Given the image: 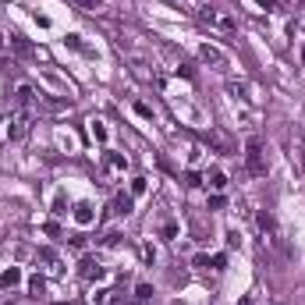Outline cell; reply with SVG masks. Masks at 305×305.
Listing matches in <instances>:
<instances>
[{
    "instance_id": "18",
    "label": "cell",
    "mask_w": 305,
    "mask_h": 305,
    "mask_svg": "<svg viewBox=\"0 0 305 305\" xmlns=\"http://www.w3.org/2000/svg\"><path fill=\"white\" fill-rule=\"evenodd\" d=\"M185 185L188 188H199V174H185Z\"/></svg>"
},
{
    "instance_id": "12",
    "label": "cell",
    "mask_w": 305,
    "mask_h": 305,
    "mask_svg": "<svg viewBox=\"0 0 305 305\" xmlns=\"http://www.w3.org/2000/svg\"><path fill=\"white\" fill-rule=\"evenodd\" d=\"M28 291H32V298H39L43 291H47V284H43V277H32V280H28Z\"/></svg>"
},
{
    "instance_id": "20",
    "label": "cell",
    "mask_w": 305,
    "mask_h": 305,
    "mask_svg": "<svg viewBox=\"0 0 305 305\" xmlns=\"http://www.w3.org/2000/svg\"><path fill=\"white\" fill-rule=\"evenodd\" d=\"M0 47H4V36H0Z\"/></svg>"
},
{
    "instance_id": "7",
    "label": "cell",
    "mask_w": 305,
    "mask_h": 305,
    "mask_svg": "<svg viewBox=\"0 0 305 305\" xmlns=\"http://www.w3.org/2000/svg\"><path fill=\"white\" fill-rule=\"evenodd\" d=\"M75 220H78V224H93V206L78 203V206H75Z\"/></svg>"
},
{
    "instance_id": "15",
    "label": "cell",
    "mask_w": 305,
    "mask_h": 305,
    "mask_svg": "<svg viewBox=\"0 0 305 305\" xmlns=\"http://www.w3.org/2000/svg\"><path fill=\"white\" fill-rule=\"evenodd\" d=\"M146 192V178H135L131 181V195H142Z\"/></svg>"
},
{
    "instance_id": "2",
    "label": "cell",
    "mask_w": 305,
    "mask_h": 305,
    "mask_svg": "<svg viewBox=\"0 0 305 305\" xmlns=\"http://www.w3.org/2000/svg\"><path fill=\"white\" fill-rule=\"evenodd\" d=\"M78 273H82L85 280H103V277H106V270L96 263V259H82V263H78Z\"/></svg>"
},
{
    "instance_id": "14",
    "label": "cell",
    "mask_w": 305,
    "mask_h": 305,
    "mask_svg": "<svg viewBox=\"0 0 305 305\" xmlns=\"http://www.w3.org/2000/svg\"><path fill=\"white\" fill-rule=\"evenodd\" d=\"M11 47H14V50H18V53H28V43H25L22 36H14V39H11Z\"/></svg>"
},
{
    "instance_id": "6",
    "label": "cell",
    "mask_w": 305,
    "mask_h": 305,
    "mask_svg": "<svg viewBox=\"0 0 305 305\" xmlns=\"http://www.w3.org/2000/svg\"><path fill=\"white\" fill-rule=\"evenodd\" d=\"M203 60H209V64H217V68H224V64H227V60H224V53H220L217 47H209V43L203 47Z\"/></svg>"
},
{
    "instance_id": "21",
    "label": "cell",
    "mask_w": 305,
    "mask_h": 305,
    "mask_svg": "<svg viewBox=\"0 0 305 305\" xmlns=\"http://www.w3.org/2000/svg\"><path fill=\"white\" fill-rule=\"evenodd\" d=\"M302 60H305V50H302Z\"/></svg>"
},
{
    "instance_id": "10",
    "label": "cell",
    "mask_w": 305,
    "mask_h": 305,
    "mask_svg": "<svg viewBox=\"0 0 305 305\" xmlns=\"http://www.w3.org/2000/svg\"><path fill=\"white\" fill-rule=\"evenodd\" d=\"M43 106H47V110H68L71 100H50V96H43Z\"/></svg>"
},
{
    "instance_id": "13",
    "label": "cell",
    "mask_w": 305,
    "mask_h": 305,
    "mask_svg": "<svg viewBox=\"0 0 305 305\" xmlns=\"http://www.w3.org/2000/svg\"><path fill=\"white\" fill-rule=\"evenodd\" d=\"M206 181H209L213 188H224V185H227V178H224L220 171H209V178H206Z\"/></svg>"
},
{
    "instance_id": "16",
    "label": "cell",
    "mask_w": 305,
    "mask_h": 305,
    "mask_svg": "<svg viewBox=\"0 0 305 305\" xmlns=\"http://www.w3.org/2000/svg\"><path fill=\"white\" fill-rule=\"evenodd\" d=\"M43 231H47V234H50V238H57V234H60V224H57V220H50V224H47V227H43Z\"/></svg>"
},
{
    "instance_id": "9",
    "label": "cell",
    "mask_w": 305,
    "mask_h": 305,
    "mask_svg": "<svg viewBox=\"0 0 305 305\" xmlns=\"http://www.w3.org/2000/svg\"><path fill=\"white\" fill-rule=\"evenodd\" d=\"M114 213H117V217H128V213H131V195H117V199H114Z\"/></svg>"
},
{
    "instance_id": "8",
    "label": "cell",
    "mask_w": 305,
    "mask_h": 305,
    "mask_svg": "<svg viewBox=\"0 0 305 305\" xmlns=\"http://www.w3.org/2000/svg\"><path fill=\"white\" fill-rule=\"evenodd\" d=\"M22 280V270H4V273H0V287H14V284H18Z\"/></svg>"
},
{
    "instance_id": "11",
    "label": "cell",
    "mask_w": 305,
    "mask_h": 305,
    "mask_svg": "<svg viewBox=\"0 0 305 305\" xmlns=\"http://www.w3.org/2000/svg\"><path fill=\"white\" fill-rule=\"evenodd\" d=\"M106 163H110V171H125V167H128V160L117 156V152H110V156H106Z\"/></svg>"
},
{
    "instance_id": "17",
    "label": "cell",
    "mask_w": 305,
    "mask_h": 305,
    "mask_svg": "<svg viewBox=\"0 0 305 305\" xmlns=\"http://www.w3.org/2000/svg\"><path fill=\"white\" fill-rule=\"evenodd\" d=\"M71 4H78V7H89V11H96V7H100V0H71Z\"/></svg>"
},
{
    "instance_id": "3",
    "label": "cell",
    "mask_w": 305,
    "mask_h": 305,
    "mask_svg": "<svg viewBox=\"0 0 305 305\" xmlns=\"http://www.w3.org/2000/svg\"><path fill=\"white\" fill-rule=\"evenodd\" d=\"M28 131V110H18V117L11 121V139H22Z\"/></svg>"
},
{
    "instance_id": "5",
    "label": "cell",
    "mask_w": 305,
    "mask_h": 305,
    "mask_svg": "<svg viewBox=\"0 0 305 305\" xmlns=\"http://www.w3.org/2000/svg\"><path fill=\"white\" fill-rule=\"evenodd\" d=\"M259 231H263V234H270V241L273 238H277V224H273V217H270V213L263 209V213H259Z\"/></svg>"
},
{
    "instance_id": "4",
    "label": "cell",
    "mask_w": 305,
    "mask_h": 305,
    "mask_svg": "<svg viewBox=\"0 0 305 305\" xmlns=\"http://www.w3.org/2000/svg\"><path fill=\"white\" fill-rule=\"evenodd\" d=\"M32 96H36V93H32V85H25V82H22V85H18V96H14V103H18V110H28V103H32Z\"/></svg>"
},
{
    "instance_id": "1",
    "label": "cell",
    "mask_w": 305,
    "mask_h": 305,
    "mask_svg": "<svg viewBox=\"0 0 305 305\" xmlns=\"http://www.w3.org/2000/svg\"><path fill=\"white\" fill-rule=\"evenodd\" d=\"M245 167H249V174H252V178H263V174H266L263 142H259V139H249V146H245Z\"/></svg>"
},
{
    "instance_id": "19",
    "label": "cell",
    "mask_w": 305,
    "mask_h": 305,
    "mask_svg": "<svg viewBox=\"0 0 305 305\" xmlns=\"http://www.w3.org/2000/svg\"><path fill=\"white\" fill-rule=\"evenodd\" d=\"M195 266H203V270H206V266H213V259H209V255H195Z\"/></svg>"
}]
</instances>
